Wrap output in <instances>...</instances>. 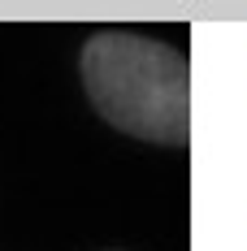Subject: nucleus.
I'll return each mask as SVG.
<instances>
[{
  "mask_svg": "<svg viewBox=\"0 0 247 251\" xmlns=\"http://www.w3.org/2000/svg\"><path fill=\"white\" fill-rule=\"evenodd\" d=\"M78 82L100 122L130 139L187 148L191 139V65L148 30L100 26L78 48Z\"/></svg>",
  "mask_w": 247,
  "mask_h": 251,
  "instance_id": "1",
  "label": "nucleus"
}]
</instances>
